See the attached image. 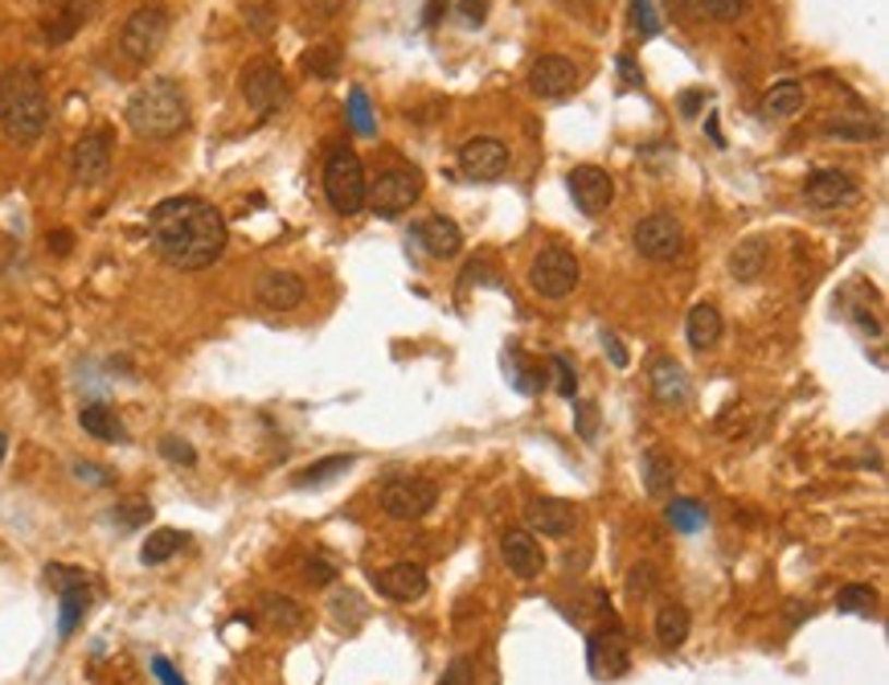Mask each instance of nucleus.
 <instances>
[{
	"instance_id": "423d86ee",
	"label": "nucleus",
	"mask_w": 889,
	"mask_h": 685,
	"mask_svg": "<svg viewBox=\"0 0 889 685\" xmlns=\"http://www.w3.org/2000/svg\"><path fill=\"white\" fill-rule=\"evenodd\" d=\"M165 37H168L165 9H156V4L135 9L132 17L123 21V29H119V53H123L132 67H148L152 58L160 53V46H165Z\"/></svg>"
},
{
	"instance_id": "a211bd4d",
	"label": "nucleus",
	"mask_w": 889,
	"mask_h": 685,
	"mask_svg": "<svg viewBox=\"0 0 889 685\" xmlns=\"http://www.w3.org/2000/svg\"><path fill=\"white\" fill-rule=\"evenodd\" d=\"M303 296H308V284H303L296 272H267V275H259V284H254V300L271 312L300 309Z\"/></svg>"
},
{
	"instance_id": "5fc2aeb1",
	"label": "nucleus",
	"mask_w": 889,
	"mask_h": 685,
	"mask_svg": "<svg viewBox=\"0 0 889 685\" xmlns=\"http://www.w3.org/2000/svg\"><path fill=\"white\" fill-rule=\"evenodd\" d=\"M701 104H705L701 91H685V95H681V111H685V116H697V107Z\"/></svg>"
},
{
	"instance_id": "f03ea898",
	"label": "nucleus",
	"mask_w": 889,
	"mask_h": 685,
	"mask_svg": "<svg viewBox=\"0 0 889 685\" xmlns=\"http://www.w3.org/2000/svg\"><path fill=\"white\" fill-rule=\"evenodd\" d=\"M0 128L17 144H34L50 128V95L41 70L29 62H17L0 74Z\"/></svg>"
},
{
	"instance_id": "a19ab883",
	"label": "nucleus",
	"mask_w": 889,
	"mask_h": 685,
	"mask_svg": "<svg viewBox=\"0 0 889 685\" xmlns=\"http://www.w3.org/2000/svg\"><path fill=\"white\" fill-rule=\"evenodd\" d=\"M550 370H554V377H557V395H562V398L578 395V377H574V365L562 358V353H554V358H550Z\"/></svg>"
},
{
	"instance_id": "1a4fd4ad",
	"label": "nucleus",
	"mask_w": 889,
	"mask_h": 685,
	"mask_svg": "<svg viewBox=\"0 0 889 685\" xmlns=\"http://www.w3.org/2000/svg\"><path fill=\"white\" fill-rule=\"evenodd\" d=\"M46 579L58 587V600H62V616H58V636H70L79 624H83L86 608H91V579L86 570L79 566H62V563H50L46 566Z\"/></svg>"
},
{
	"instance_id": "4c0bfd02",
	"label": "nucleus",
	"mask_w": 889,
	"mask_h": 685,
	"mask_svg": "<svg viewBox=\"0 0 889 685\" xmlns=\"http://www.w3.org/2000/svg\"><path fill=\"white\" fill-rule=\"evenodd\" d=\"M632 29L639 37L660 34V13H656V0H632Z\"/></svg>"
},
{
	"instance_id": "2f4dec72",
	"label": "nucleus",
	"mask_w": 889,
	"mask_h": 685,
	"mask_svg": "<svg viewBox=\"0 0 889 685\" xmlns=\"http://www.w3.org/2000/svg\"><path fill=\"white\" fill-rule=\"evenodd\" d=\"M185 542H189V533H181V530H156L140 546V563L144 566H160V563H168L172 554H181L185 550Z\"/></svg>"
},
{
	"instance_id": "ea45409f",
	"label": "nucleus",
	"mask_w": 889,
	"mask_h": 685,
	"mask_svg": "<svg viewBox=\"0 0 889 685\" xmlns=\"http://www.w3.org/2000/svg\"><path fill=\"white\" fill-rule=\"evenodd\" d=\"M508 365H513V386H517L520 395H538V390H541V377L533 374V370H529L525 361H520V353H517V349L508 353Z\"/></svg>"
},
{
	"instance_id": "49530a36",
	"label": "nucleus",
	"mask_w": 889,
	"mask_h": 685,
	"mask_svg": "<svg viewBox=\"0 0 889 685\" xmlns=\"http://www.w3.org/2000/svg\"><path fill=\"white\" fill-rule=\"evenodd\" d=\"M578 435L594 440L599 435V407L594 402H578Z\"/></svg>"
},
{
	"instance_id": "6e6d98bb",
	"label": "nucleus",
	"mask_w": 889,
	"mask_h": 685,
	"mask_svg": "<svg viewBox=\"0 0 889 685\" xmlns=\"http://www.w3.org/2000/svg\"><path fill=\"white\" fill-rule=\"evenodd\" d=\"M603 345H606V349H611V361H615V365H627V353H623L620 337H611V333H606V337H603Z\"/></svg>"
},
{
	"instance_id": "f3484780",
	"label": "nucleus",
	"mask_w": 889,
	"mask_h": 685,
	"mask_svg": "<svg viewBox=\"0 0 889 685\" xmlns=\"http://www.w3.org/2000/svg\"><path fill=\"white\" fill-rule=\"evenodd\" d=\"M574 83H578V67L562 53H545L529 67V91L538 99H562L566 91H574Z\"/></svg>"
},
{
	"instance_id": "20e7f679",
	"label": "nucleus",
	"mask_w": 889,
	"mask_h": 685,
	"mask_svg": "<svg viewBox=\"0 0 889 685\" xmlns=\"http://www.w3.org/2000/svg\"><path fill=\"white\" fill-rule=\"evenodd\" d=\"M324 197L340 218H357L370 202V181L365 165L352 148H333L324 160Z\"/></svg>"
},
{
	"instance_id": "c85d7f7f",
	"label": "nucleus",
	"mask_w": 889,
	"mask_h": 685,
	"mask_svg": "<svg viewBox=\"0 0 889 685\" xmlns=\"http://www.w3.org/2000/svg\"><path fill=\"white\" fill-rule=\"evenodd\" d=\"M807 104L804 95V83H795V79H783V83H774L771 91H767V99H762V111L767 116H774V120H788V116H800Z\"/></svg>"
},
{
	"instance_id": "7ed1b4c3",
	"label": "nucleus",
	"mask_w": 889,
	"mask_h": 685,
	"mask_svg": "<svg viewBox=\"0 0 889 685\" xmlns=\"http://www.w3.org/2000/svg\"><path fill=\"white\" fill-rule=\"evenodd\" d=\"M128 128L140 140H172L189 128V99L181 83L172 79H148L144 86H135L128 99Z\"/></svg>"
},
{
	"instance_id": "39448f33",
	"label": "nucleus",
	"mask_w": 889,
	"mask_h": 685,
	"mask_svg": "<svg viewBox=\"0 0 889 685\" xmlns=\"http://www.w3.org/2000/svg\"><path fill=\"white\" fill-rule=\"evenodd\" d=\"M578 284H582V263L566 247H545L529 263V288L538 291L541 300H566Z\"/></svg>"
},
{
	"instance_id": "09e8293b",
	"label": "nucleus",
	"mask_w": 889,
	"mask_h": 685,
	"mask_svg": "<svg viewBox=\"0 0 889 685\" xmlns=\"http://www.w3.org/2000/svg\"><path fill=\"white\" fill-rule=\"evenodd\" d=\"M488 4H492V0H459V17L468 21V25H484Z\"/></svg>"
},
{
	"instance_id": "0eeeda50",
	"label": "nucleus",
	"mask_w": 889,
	"mask_h": 685,
	"mask_svg": "<svg viewBox=\"0 0 889 685\" xmlns=\"http://www.w3.org/2000/svg\"><path fill=\"white\" fill-rule=\"evenodd\" d=\"M238 91H242V99H247L259 116L279 111V107L287 104V95H291L284 70H279V62H271V58H251V62L242 67V74H238Z\"/></svg>"
},
{
	"instance_id": "bb28decb",
	"label": "nucleus",
	"mask_w": 889,
	"mask_h": 685,
	"mask_svg": "<svg viewBox=\"0 0 889 685\" xmlns=\"http://www.w3.org/2000/svg\"><path fill=\"white\" fill-rule=\"evenodd\" d=\"M79 423H83L86 435H95L103 444H123V440H128L123 419H119L111 407H103V402H86L83 411H79Z\"/></svg>"
},
{
	"instance_id": "ddd939ff",
	"label": "nucleus",
	"mask_w": 889,
	"mask_h": 685,
	"mask_svg": "<svg viewBox=\"0 0 889 685\" xmlns=\"http://www.w3.org/2000/svg\"><path fill=\"white\" fill-rule=\"evenodd\" d=\"M70 172H74L79 185H99V181H107V172H111V132H107V128H95V132H86V136L74 144Z\"/></svg>"
},
{
	"instance_id": "393cba45",
	"label": "nucleus",
	"mask_w": 889,
	"mask_h": 685,
	"mask_svg": "<svg viewBox=\"0 0 889 685\" xmlns=\"http://www.w3.org/2000/svg\"><path fill=\"white\" fill-rule=\"evenodd\" d=\"M685 337L693 349H713V345L722 341V312H718V304H709V300L693 304L685 321Z\"/></svg>"
},
{
	"instance_id": "7c9ffc66",
	"label": "nucleus",
	"mask_w": 889,
	"mask_h": 685,
	"mask_svg": "<svg viewBox=\"0 0 889 685\" xmlns=\"http://www.w3.org/2000/svg\"><path fill=\"white\" fill-rule=\"evenodd\" d=\"M349 468H352V456H324V460L300 468V472L291 477V484H296V489H320V484H328V480L345 477Z\"/></svg>"
},
{
	"instance_id": "412c9836",
	"label": "nucleus",
	"mask_w": 889,
	"mask_h": 685,
	"mask_svg": "<svg viewBox=\"0 0 889 685\" xmlns=\"http://www.w3.org/2000/svg\"><path fill=\"white\" fill-rule=\"evenodd\" d=\"M95 9H99V0H62L50 17L41 21V37L50 46H62V41H70L86 21L95 17Z\"/></svg>"
},
{
	"instance_id": "c9c22d12",
	"label": "nucleus",
	"mask_w": 889,
	"mask_h": 685,
	"mask_svg": "<svg viewBox=\"0 0 889 685\" xmlns=\"http://www.w3.org/2000/svg\"><path fill=\"white\" fill-rule=\"evenodd\" d=\"M303 70L312 74V79H336V70H340V50L336 46H316V50L303 53Z\"/></svg>"
},
{
	"instance_id": "dca6fc26",
	"label": "nucleus",
	"mask_w": 889,
	"mask_h": 685,
	"mask_svg": "<svg viewBox=\"0 0 889 685\" xmlns=\"http://www.w3.org/2000/svg\"><path fill=\"white\" fill-rule=\"evenodd\" d=\"M501 558H504V566L525 582L538 579L541 570H545V550H541L538 533H529V530H504Z\"/></svg>"
},
{
	"instance_id": "6ab92c4d",
	"label": "nucleus",
	"mask_w": 889,
	"mask_h": 685,
	"mask_svg": "<svg viewBox=\"0 0 889 685\" xmlns=\"http://www.w3.org/2000/svg\"><path fill=\"white\" fill-rule=\"evenodd\" d=\"M856 197V181L840 169H820L804 181V202L816 209H837L849 206Z\"/></svg>"
},
{
	"instance_id": "b1692460",
	"label": "nucleus",
	"mask_w": 889,
	"mask_h": 685,
	"mask_svg": "<svg viewBox=\"0 0 889 685\" xmlns=\"http://www.w3.org/2000/svg\"><path fill=\"white\" fill-rule=\"evenodd\" d=\"M648 386H652L656 402H664V407H685L688 402V377L681 370V361L656 358L648 370Z\"/></svg>"
},
{
	"instance_id": "473e14b6",
	"label": "nucleus",
	"mask_w": 889,
	"mask_h": 685,
	"mask_svg": "<svg viewBox=\"0 0 889 685\" xmlns=\"http://www.w3.org/2000/svg\"><path fill=\"white\" fill-rule=\"evenodd\" d=\"M664 514H669L672 530H681V533H697L705 521H709V509H705L701 501H688V497H672Z\"/></svg>"
},
{
	"instance_id": "9d476101",
	"label": "nucleus",
	"mask_w": 889,
	"mask_h": 685,
	"mask_svg": "<svg viewBox=\"0 0 889 685\" xmlns=\"http://www.w3.org/2000/svg\"><path fill=\"white\" fill-rule=\"evenodd\" d=\"M632 242H636V251L644 259H652V263H672V259L685 255V226L676 223L672 214L660 209V214H648V218L636 226Z\"/></svg>"
},
{
	"instance_id": "864d4df0",
	"label": "nucleus",
	"mask_w": 889,
	"mask_h": 685,
	"mask_svg": "<svg viewBox=\"0 0 889 685\" xmlns=\"http://www.w3.org/2000/svg\"><path fill=\"white\" fill-rule=\"evenodd\" d=\"M620 74H623V83H627V86L644 83V74L636 70V62H632V58H620Z\"/></svg>"
},
{
	"instance_id": "603ef678",
	"label": "nucleus",
	"mask_w": 889,
	"mask_h": 685,
	"mask_svg": "<svg viewBox=\"0 0 889 685\" xmlns=\"http://www.w3.org/2000/svg\"><path fill=\"white\" fill-rule=\"evenodd\" d=\"M46 242H50L53 255H70V247H74V235H70V230H50V235H46Z\"/></svg>"
},
{
	"instance_id": "79ce46f5",
	"label": "nucleus",
	"mask_w": 889,
	"mask_h": 685,
	"mask_svg": "<svg viewBox=\"0 0 889 685\" xmlns=\"http://www.w3.org/2000/svg\"><path fill=\"white\" fill-rule=\"evenodd\" d=\"M652 587H656V566L652 563H636L632 566V575H627V591L632 596H652Z\"/></svg>"
},
{
	"instance_id": "4be33fe9",
	"label": "nucleus",
	"mask_w": 889,
	"mask_h": 685,
	"mask_svg": "<svg viewBox=\"0 0 889 685\" xmlns=\"http://www.w3.org/2000/svg\"><path fill=\"white\" fill-rule=\"evenodd\" d=\"M574 526H578V514H574L570 501L557 497H541L529 505V533H545V538H570Z\"/></svg>"
},
{
	"instance_id": "37998d69",
	"label": "nucleus",
	"mask_w": 889,
	"mask_h": 685,
	"mask_svg": "<svg viewBox=\"0 0 889 685\" xmlns=\"http://www.w3.org/2000/svg\"><path fill=\"white\" fill-rule=\"evenodd\" d=\"M439 685H476V665H471V657H455L452 665L443 669Z\"/></svg>"
},
{
	"instance_id": "8fccbe9b",
	"label": "nucleus",
	"mask_w": 889,
	"mask_h": 685,
	"mask_svg": "<svg viewBox=\"0 0 889 685\" xmlns=\"http://www.w3.org/2000/svg\"><path fill=\"white\" fill-rule=\"evenodd\" d=\"M119 526H128V530H132V526H144V521H148L152 517V509L148 505H119Z\"/></svg>"
},
{
	"instance_id": "4d7b16f0",
	"label": "nucleus",
	"mask_w": 889,
	"mask_h": 685,
	"mask_svg": "<svg viewBox=\"0 0 889 685\" xmlns=\"http://www.w3.org/2000/svg\"><path fill=\"white\" fill-rule=\"evenodd\" d=\"M4 452H9V440H4V431H0V464H4Z\"/></svg>"
},
{
	"instance_id": "72a5a7b5",
	"label": "nucleus",
	"mask_w": 889,
	"mask_h": 685,
	"mask_svg": "<svg viewBox=\"0 0 889 685\" xmlns=\"http://www.w3.org/2000/svg\"><path fill=\"white\" fill-rule=\"evenodd\" d=\"M263 620H267L271 628H279V633H291V628L303 624V612L300 603L287 600V596H263Z\"/></svg>"
},
{
	"instance_id": "2eb2a0df",
	"label": "nucleus",
	"mask_w": 889,
	"mask_h": 685,
	"mask_svg": "<svg viewBox=\"0 0 889 685\" xmlns=\"http://www.w3.org/2000/svg\"><path fill=\"white\" fill-rule=\"evenodd\" d=\"M570 193L574 202H578V209L582 214H603L611 202H615V181H611V172L599 169V165H578V169H570Z\"/></svg>"
},
{
	"instance_id": "aec40b11",
	"label": "nucleus",
	"mask_w": 889,
	"mask_h": 685,
	"mask_svg": "<svg viewBox=\"0 0 889 685\" xmlns=\"http://www.w3.org/2000/svg\"><path fill=\"white\" fill-rule=\"evenodd\" d=\"M373 587L394 603H415L427 596V570L419 563H394L373 575Z\"/></svg>"
},
{
	"instance_id": "c756f323",
	"label": "nucleus",
	"mask_w": 889,
	"mask_h": 685,
	"mask_svg": "<svg viewBox=\"0 0 889 685\" xmlns=\"http://www.w3.org/2000/svg\"><path fill=\"white\" fill-rule=\"evenodd\" d=\"M672 484H676L672 456H664L660 447H648V452H644V489H648L652 497H669Z\"/></svg>"
},
{
	"instance_id": "5701e85b",
	"label": "nucleus",
	"mask_w": 889,
	"mask_h": 685,
	"mask_svg": "<svg viewBox=\"0 0 889 685\" xmlns=\"http://www.w3.org/2000/svg\"><path fill=\"white\" fill-rule=\"evenodd\" d=\"M410 235H415V242H419L431 259H455V255H459V247H464L459 226H455L452 218H443V214H435V218L419 223Z\"/></svg>"
},
{
	"instance_id": "a18cd8bd",
	"label": "nucleus",
	"mask_w": 889,
	"mask_h": 685,
	"mask_svg": "<svg viewBox=\"0 0 889 685\" xmlns=\"http://www.w3.org/2000/svg\"><path fill=\"white\" fill-rule=\"evenodd\" d=\"M303 579L312 582V587H328V582L336 579V563L333 558H308V563H303Z\"/></svg>"
},
{
	"instance_id": "de8ad7c7",
	"label": "nucleus",
	"mask_w": 889,
	"mask_h": 685,
	"mask_svg": "<svg viewBox=\"0 0 889 685\" xmlns=\"http://www.w3.org/2000/svg\"><path fill=\"white\" fill-rule=\"evenodd\" d=\"M152 673H156V682L160 685H185V677L177 673V665H172L168 657H152Z\"/></svg>"
},
{
	"instance_id": "f704fd0d",
	"label": "nucleus",
	"mask_w": 889,
	"mask_h": 685,
	"mask_svg": "<svg viewBox=\"0 0 889 685\" xmlns=\"http://www.w3.org/2000/svg\"><path fill=\"white\" fill-rule=\"evenodd\" d=\"M837 608L849 616H877V591L865 582H849V587H840Z\"/></svg>"
},
{
	"instance_id": "4468645a",
	"label": "nucleus",
	"mask_w": 889,
	"mask_h": 685,
	"mask_svg": "<svg viewBox=\"0 0 889 685\" xmlns=\"http://www.w3.org/2000/svg\"><path fill=\"white\" fill-rule=\"evenodd\" d=\"M459 169L468 172L471 181H496L508 169V144L496 136H476L459 148Z\"/></svg>"
},
{
	"instance_id": "3c124183",
	"label": "nucleus",
	"mask_w": 889,
	"mask_h": 685,
	"mask_svg": "<svg viewBox=\"0 0 889 685\" xmlns=\"http://www.w3.org/2000/svg\"><path fill=\"white\" fill-rule=\"evenodd\" d=\"M74 472H79V480H86V484H111V472H107V468H95V464H86V460L74 464Z\"/></svg>"
},
{
	"instance_id": "c03bdc74",
	"label": "nucleus",
	"mask_w": 889,
	"mask_h": 685,
	"mask_svg": "<svg viewBox=\"0 0 889 685\" xmlns=\"http://www.w3.org/2000/svg\"><path fill=\"white\" fill-rule=\"evenodd\" d=\"M160 456H165L168 464H197V452H193V447L185 444V440H177V435H165V440H160Z\"/></svg>"
},
{
	"instance_id": "f8f14e48",
	"label": "nucleus",
	"mask_w": 889,
	"mask_h": 685,
	"mask_svg": "<svg viewBox=\"0 0 889 685\" xmlns=\"http://www.w3.org/2000/svg\"><path fill=\"white\" fill-rule=\"evenodd\" d=\"M587 665L599 682H620L623 673L632 669V649L627 636L620 628H599L587 636Z\"/></svg>"
},
{
	"instance_id": "e433bc0d",
	"label": "nucleus",
	"mask_w": 889,
	"mask_h": 685,
	"mask_svg": "<svg viewBox=\"0 0 889 685\" xmlns=\"http://www.w3.org/2000/svg\"><path fill=\"white\" fill-rule=\"evenodd\" d=\"M349 123L357 136H373L377 132V123H373V111H370V95L361 91V86H352L349 91Z\"/></svg>"
},
{
	"instance_id": "58836bf2",
	"label": "nucleus",
	"mask_w": 889,
	"mask_h": 685,
	"mask_svg": "<svg viewBox=\"0 0 889 685\" xmlns=\"http://www.w3.org/2000/svg\"><path fill=\"white\" fill-rule=\"evenodd\" d=\"M697 9H701L709 21H738L742 9H746V0H697Z\"/></svg>"
},
{
	"instance_id": "f257e3e1",
	"label": "nucleus",
	"mask_w": 889,
	"mask_h": 685,
	"mask_svg": "<svg viewBox=\"0 0 889 685\" xmlns=\"http://www.w3.org/2000/svg\"><path fill=\"white\" fill-rule=\"evenodd\" d=\"M148 235L156 255L177 272H205L226 251V218L202 197H168L148 214Z\"/></svg>"
},
{
	"instance_id": "6e6552de",
	"label": "nucleus",
	"mask_w": 889,
	"mask_h": 685,
	"mask_svg": "<svg viewBox=\"0 0 889 685\" xmlns=\"http://www.w3.org/2000/svg\"><path fill=\"white\" fill-rule=\"evenodd\" d=\"M439 484L427 477H394L382 484V509L394 521H419L435 509Z\"/></svg>"
},
{
	"instance_id": "cd10ccee",
	"label": "nucleus",
	"mask_w": 889,
	"mask_h": 685,
	"mask_svg": "<svg viewBox=\"0 0 889 685\" xmlns=\"http://www.w3.org/2000/svg\"><path fill=\"white\" fill-rule=\"evenodd\" d=\"M762 272H767V242L762 239H746L742 247L730 251V275H734V279L755 284Z\"/></svg>"
},
{
	"instance_id": "9b49d317",
	"label": "nucleus",
	"mask_w": 889,
	"mask_h": 685,
	"mask_svg": "<svg viewBox=\"0 0 889 685\" xmlns=\"http://www.w3.org/2000/svg\"><path fill=\"white\" fill-rule=\"evenodd\" d=\"M422 197V177L415 169H386L370 185V202L382 218H398L403 209H410Z\"/></svg>"
},
{
	"instance_id": "a878e982",
	"label": "nucleus",
	"mask_w": 889,
	"mask_h": 685,
	"mask_svg": "<svg viewBox=\"0 0 889 685\" xmlns=\"http://www.w3.org/2000/svg\"><path fill=\"white\" fill-rule=\"evenodd\" d=\"M688 633H693V616H688L685 603H660V612H656V640H660V649H681L688 640Z\"/></svg>"
}]
</instances>
